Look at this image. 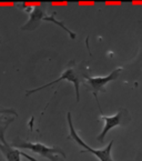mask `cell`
Instances as JSON below:
<instances>
[{
	"label": "cell",
	"instance_id": "cell-1",
	"mask_svg": "<svg viewBox=\"0 0 142 161\" xmlns=\"http://www.w3.org/2000/svg\"><path fill=\"white\" fill-rule=\"evenodd\" d=\"M67 120H68V126H69V139L74 140L79 147L83 148V150H81V153H85V152H89V153H92L96 158H98L100 161H114L111 157V149L112 145H113V140L108 143L104 148L102 149H93L89 145H87L85 141L82 140V138L78 135V132L76 131L74 127V123H72V119H71V112L69 111L67 114Z\"/></svg>",
	"mask_w": 142,
	"mask_h": 161
},
{
	"label": "cell",
	"instance_id": "cell-2",
	"mask_svg": "<svg viewBox=\"0 0 142 161\" xmlns=\"http://www.w3.org/2000/svg\"><path fill=\"white\" fill-rule=\"evenodd\" d=\"M14 148L27 149L35 153L39 154L42 158H46L50 161H66V153L59 147H49L41 142H30V141H19L11 143Z\"/></svg>",
	"mask_w": 142,
	"mask_h": 161
},
{
	"label": "cell",
	"instance_id": "cell-3",
	"mask_svg": "<svg viewBox=\"0 0 142 161\" xmlns=\"http://www.w3.org/2000/svg\"><path fill=\"white\" fill-rule=\"evenodd\" d=\"M96 100H97L98 107H99V110H100V117H101V119L104 121L103 128H102L100 135L97 137V140L99 142H101V143H103L104 138L109 133V131H111L112 129H114L116 127L127 126L131 121V116L128 110L124 109V108H120V109L118 110V112L112 114V116H106V114L102 112V109H101V107H100V103H99V101H98V99H96Z\"/></svg>",
	"mask_w": 142,
	"mask_h": 161
},
{
	"label": "cell",
	"instance_id": "cell-4",
	"mask_svg": "<svg viewBox=\"0 0 142 161\" xmlns=\"http://www.w3.org/2000/svg\"><path fill=\"white\" fill-rule=\"evenodd\" d=\"M62 80H68L69 82L74 83V91H76V100L77 101H79V100H80V91H79L80 90V74L77 71L76 64H74V61L71 62V64H69V66L67 67V69L62 72L61 75H60L59 78H57L56 80L51 81V82L47 83V85L41 86V87L35 88V89H30V90H27L26 96H30V95H32V93L37 92V91H40V90H42V89H45V88H48L52 85H56V83L60 82V81H62Z\"/></svg>",
	"mask_w": 142,
	"mask_h": 161
},
{
	"label": "cell",
	"instance_id": "cell-5",
	"mask_svg": "<svg viewBox=\"0 0 142 161\" xmlns=\"http://www.w3.org/2000/svg\"><path fill=\"white\" fill-rule=\"evenodd\" d=\"M12 121H14V118L9 119L5 123V126L0 127V152L3 153V158L6 159V161H21V157H25V158H27L30 161H38L33 157L28 156L27 153L18 150L17 148H14V146L6 141L5 137H3L5 136V131L7 129V127L9 126V123L12 122Z\"/></svg>",
	"mask_w": 142,
	"mask_h": 161
},
{
	"label": "cell",
	"instance_id": "cell-6",
	"mask_svg": "<svg viewBox=\"0 0 142 161\" xmlns=\"http://www.w3.org/2000/svg\"><path fill=\"white\" fill-rule=\"evenodd\" d=\"M123 71V67H118L113 71H111L109 75L103 77H90L87 75H83L85 83L91 88L92 93L96 99H98V93L99 92H106V86L109 82L117 80L120 74Z\"/></svg>",
	"mask_w": 142,
	"mask_h": 161
},
{
	"label": "cell",
	"instance_id": "cell-7",
	"mask_svg": "<svg viewBox=\"0 0 142 161\" xmlns=\"http://www.w3.org/2000/svg\"><path fill=\"white\" fill-rule=\"evenodd\" d=\"M24 9L29 14V20L21 27V30H35L42 22V18L45 16V9L40 6H24Z\"/></svg>",
	"mask_w": 142,
	"mask_h": 161
},
{
	"label": "cell",
	"instance_id": "cell-8",
	"mask_svg": "<svg viewBox=\"0 0 142 161\" xmlns=\"http://www.w3.org/2000/svg\"><path fill=\"white\" fill-rule=\"evenodd\" d=\"M0 114H14V117L18 116V114L14 109H8V108H3V107H0Z\"/></svg>",
	"mask_w": 142,
	"mask_h": 161
},
{
	"label": "cell",
	"instance_id": "cell-9",
	"mask_svg": "<svg viewBox=\"0 0 142 161\" xmlns=\"http://www.w3.org/2000/svg\"><path fill=\"white\" fill-rule=\"evenodd\" d=\"M1 42H3V41H1V38H0V43H1Z\"/></svg>",
	"mask_w": 142,
	"mask_h": 161
}]
</instances>
